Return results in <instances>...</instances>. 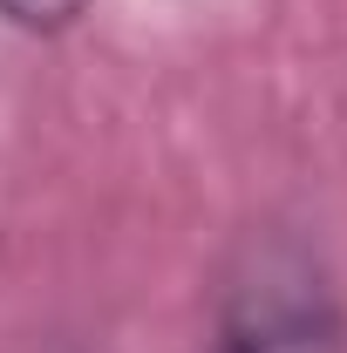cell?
<instances>
[{
  "mask_svg": "<svg viewBox=\"0 0 347 353\" xmlns=\"http://www.w3.org/2000/svg\"><path fill=\"white\" fill-rule=\"evenodd\" d=\"M341 306L300 245H265L232 279L218 353H341Z\"/></svg>",
  "mask_w": 347,
  "mask_h": 353,
  "instance_id": "6da1fadb",
  "label": "cell"
},
{
  "mask_svg": "<svg viewBox=\"0 0 347 353\" xmlns=\"http://www.w3.org/2000/svg\"><path fill=\"white\" fill-rule=\"evenodd\" d=\"M82 7H88V0H0V14H7L14 28H35V34H55V28H68Z\"/></svg>",
  "mask_w": 347,
  "mask_h": 353,
  "instance_id": "7a4b0ae2",
  "label": "cell"
}]
</instances>
